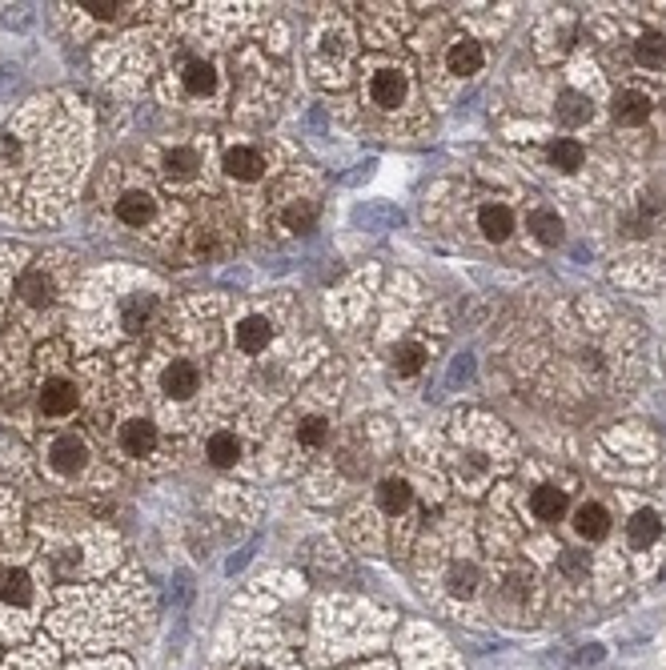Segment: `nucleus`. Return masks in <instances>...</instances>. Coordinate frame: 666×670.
I'll return each mask as SVG.
<instances>
[{
	"label": "nucleus",
	"instance_id": "3",
	"mask_svg": "<svg viewBox=\"0 0 666 670\" xmlns=\"http://www.w3.org/2000/svg\"><path fill=\"white\" fill-rule=\"evenodd\" d=\"M61 257H40L32 266H24L12 282V306L21 317L32 322H53L56 309L64 306V293H69V277L56 266Z\"/></svg>",
	"mask_w": 666,
	"mask_h": 670
},
{
	"label": "nucleus",
	"instance_id": "21",
	"mask_svg": "<svg viewBox=\"0 0 666 670\" xmlns=\"http://www.w3.org/2000/svg\"><path fill=\"white\" fill-rule=\"evenodd\" d=\"M526 229L538 237L542 245H558L562 241V217L554 209H530Z\"/></svg>",
	"mask_w": 666,
	"mask_h": 670
},
{
	"label": "nucleus",
	"instance_id": "17",
	"mask_svg": "<svg viewBox=\"0 0 666 670\" xmlns=\"http://www.w3.org/2000/svg\"><path fill=\"white\" fill-rule=\"evenodd\" d=\"M566 490H558V486H538L534 494H530V510H534V518H542V522H558L562 514H566Z\"/></svg>",
	"mask_w": 666,
	"mask_h": 670
},
{
	"label": "nucleus",
	"instance_id": "13",
	"mask_svg": "<svg viewBox=\"0 0 666 670\" xmlns=\"http://www.w3.org/2000/svg\"><path fill=\"white\" fill-rule=\"evenodd\" d=\"M69 9H77V17L88 20V25H117V20L144 12V4H125V0H88V4H69Z\"/></svg>",
	"mask_w": 666,
	"mask_h": 670
},
{
	"label": "nucleus",
	"instance_id": "5",
	"mask_svg": "<svg viewBox=\"0 0 666 670\" xmlns=\"http://www.w3.org/2000/svg\"><path fill=\"white\" fill-rule=\"evenodd\" d=\"M40 466L45 474H53L56 482L77 486L80 478H88L96 470V453L93 442H88L80 429H56L40 442Z\"/></svg>",
	"mask_w": 666,
	"mask_h": 670
},
{
	"label": "nucleus",
	"instance_id": "8",
	"mask_svg": "<svg viewBox=\"0 0 666 670\" xmlns=\"http://www.w3.org/2000/svg\"><path fill=\"white\" fill-rule=\"evenodd\" d=\"M173 85H177V93H181L185 101H193V105H205V101H213L217 93H221V73H217V65L209 57L189 53V57L177 61Z\"/></svg>",
	"mask_w": 666,
	"mask_h": 670
},
{
	"label": "nucleus",
	"instance_id": "30",
	"mask_svg": "<svg viewBox=\"0 0 666 670\" xmlns=\"http://www.w3.org/2000/svg\"><path fill=\"white\" fill-rule=\"evenodd\" d=\"M4 506V502H0ZM4 542H8V526H4V510H0V550H4Z\"/></svg>",
	"mask_w": 666,
	"mask_h": 670
},
{
	"label": "nucleus",
	"instance_id": "10",
	"mask_svg": "<svg viewBox=\"0 0 666 670\" xmlns=\"http://www.w3.org/2000/svg\"><path fill=\"white\" fill-rule=\"evenodd\" d=\"M273 341V322L265 314H245L233 325V346L241 357H261Z\"/></svg>",
	"mask_w": 666,
	"mask_h": 670
},
{
	"label": "nucleus",
	"instance_id": "4",
	"mask_svg": "<svg viewBox=\"0 0 666 670\" xmlns=\"http://www.w3.org/2000/svg\"><path fill=\"white\" fill-rule=\"evenodd\" d=\"M152 394L160 405L169 410H185L205 394V365L193 349H173V354H160L152 365Z\"/></svg>",
	"mask_w": 666,
	"mask_h": 670
},
{
	"label": "nucleus",
	"instance_id": "20",
	"mask_svg": "<svg viewBox=\"0 0 666 670\" xmlns=\"http://www.w3.org/2000/svg\"><path fill=\"white\" fill-rule=\"evenodd\" d=\"M478 225H481V233H486L489 241H506V237L514 233V213L506 209L502 201H494V205H486V209L478 213Z\"/></svg>",
	"mask_w": 666,
	"mask_h": 670
},
{
	"label": "nucleus",
	"instance_id": "27",
	"mask_svg": "<svg viewBox=\"0 0 666 670\" xmlns=\"http://www.w3.org/2000/svg\"><path fill=\"white\" fill-rule=\"evenodd\" d=\"M422 365H425V349L417 346V341H406V346H398V354H393V370H398L401 378L417 373Z\"/></svg>",
	"mask_w": 666,
	"mask_h": 670
},
{
	"label": "nucleus",
	"instance_id": "1",
	"mask_svg": "<svg viewBox=\"0 0 666 670\" xmlns=\"http://www.w3.org/2000/svg\"><path fill=\"white\" fill-rule=\"evenodd\" d=\"M104 193H109V213L117 225L133 229V233H152L165 225V193L152 185L149 177L112 169L104 173Z\"/></svg>",
	"mask_w": 666,
	"mask_h": 670
},
{
	"label": "nucleus",
	"instance_id": "24",
	"mask_svg": "<svg viewBox=\"0 0 666 670\" xmlns=\"http://www.w3.org/2000/svg\"><path fill=\"white\" fill-rule=\"evenodd\" d=\"M634 57H638L642 69H658L666 61V37L662 33H642L634 41Z\"/></svg>",
	"mask_w": 666,
	"mask_h": 670
},
{
	"label": "nucleus",
	"instance_id": "28",
	"mask_svg": "<svg viewBox=\"0 0 666 670\" xmlns=\"http://www.w3.org/2000/svg\"><path fill=\"white\" fill-rule=\"evenodd\" d=\"M325 437H329L325 418H305L301 426H297V442H301L305 450H317V445H325Z\"/></svg>",
	"mask_w": 666,
	"mask_h": 670
},
{
	"label": "nucleus",
	"instance_id": "12",
	"mask_svg": "<svg viewBox=\"0 0 666 670\" xmlns=\"http://www.w3.org/2000/svg\"><path fill=\"white\" fill-rule=\"evenodd\" d=\"M406 93H409V81L398 69H377V73L369 77V101H374L377 109H398L401 101H406Z\"/></svg>",
	"mask_w": 666,
	"mask_h": 670
},
{
	"label": "nucleus",
	"instance_id": "15",
	"mask_svg": "<svg viewBox=\"0 0 666 670\" xmlns=\"http://www.w3.org/2000/svg\"><path fill=\"white\" fill-rule=\"evenodd\" d=\"M205 458H209V466H217V470L237 466V458H241V437L233 434V429H213V434L205 437Z\"/></svg>",
	"mask_w": 666,
	"mask_h": 670
},
{
	"label": "nucleus",
	"instance_id": "29",
	"mask_svg": "<svg viewBox=\"0 0 666 670\" xmlns=\"http://www.w3.org/2000/svg\"><path fill=\"white\" fill-rule=\"evenodd\" d=\"M473 582H478L473 566H454V570H449V590H454L457 598H470L473 594Z\"/></svg>",
	"mask_w": 666,
	"mask_h": 670
},
{
	"label": "nucleus",
	"instance_id": "23",
	"mask_svg": "<svg viewBox=\"0 0 666 670\" xmlns=\"http://www.w3.org/2000/svg\"><path fill=\"white\" fill-rule=\"evenodd\" d=\"M582 161H586V149L578 145V141H570V137H558L550 145V165L554 169H562V173H574V169H582Z\"/></svg>",
	"mask_w": 666,
	"mask_h": 670
},
{
	"label": "nucleus",
	"instance_id": "9",
	"mask_svg": "<svg viewBox=\"0 0 666 670\" xmlns=\"http://www.w3.org/2000/svg\"><path fill=\"white\" fill-rule=\"evenodd\" d=\"M40 598V582L29 566L4 562L0 566V614H29Z\"/></svg>",
	"mask_w": 666,
	"mask_h": 670
},
{
	"label": "nucleus",
	"instance_id": "7",
	"mask_svg": "<svg viewBox=\"0 0 666 670\" xmlns=\"http://www.w3.org/2000/svg\"><path fill=\"white\" fill-rule=\"evenodd\" d=\"M152 177L165 193H193L205 177V153L189 141H173V145H160L157 165H152Z\"/></svg>",
	"mask_w": 666,
	"mask_h": 670
},
{
	"label": "nucleus",
	"instance_id": "22",
	"mask_svg": "<svg viewBox=\"0 0 666 670\" xmlns=\"http://www.w3.org/2000/svg\"><path fill=\"white\" fill-rule=\"evenodd\" d=\"M590 117H594V105L582 97V93H562V97H558V121L562 125L574 129V125H586Z\"/></svg>",
	"mask_w": 666,
	"mask_h": 670
},
{
	"label": "nucleus",
	"instance_id": "16",
	"mask_svg": "<svg viewBox=\"0 0 666 670\" xmlns=\"http://www.w3.org/2000/svg\"><path fill=\"white\" fill-rule=\"evenodd\" d=\"M574 530L582 534V538H590V542L606 538V534H610V514H606V506H598V502H582V506L574 510Z\"/></svg>",
	"mask_w": 666,
	"mask_h": 670
},
{
	"label": "nucleus",
	"instance_id": "26",
	"mask_svg": "<svg viewBox=\"0 0 666 670\" xmlns=\"http://www.w3.org/2000/svg\"><path fill=\"white\" fill-rule=\"evenodd\" d=\"M313 217H317V205L313 201H301V197H297V201L285 205V229L289 233H305V229L313 225Z\"/></svg>",
	"mask_w": 666,
	"mask_h": 670
},
{
	"label": "nucleus",
	"instance_id": "14",
	"mask_svg": "<svg viewBox=\"0 0 666 670\" xmlns=\"http://www.w3.org/2000/svg\"><path fill=\"white\" fill-rule=\"evenodd\" d=\"M650 97L646 93H638V89H622L614 97V105H610V113H614V121L618 125H646L650 121Z\"/></svg>",
	"mask_w": 666,
	"mask_h": 670
},
{
	"label": "nucleus",
	"instance_id": "11",
	"mask_svg": "<svg viewBox=\"0 0 666 670\" xmlns=\"http://www.w3.org/2000/svg\"><path fill=\"white\" fill-rule=\"evenodd\" d=\"M225 177L229 181H261L265 177V153L261 149H253V145H233V149H225Z\"/></svg>",
	"mask_w": 666,
	"mask_h": 670
},
{
	"label": "nucleus",
	"instance_id": "2",
	"mask_svg": "<svg viewBox=\"0 0 666 670\" xmlns=\"http://www.w3.org/2000/svg\"><path fill=\"white\" fill-rule=\"evenodd\" d=\"M85 402V389H80L77 373L69 370L61 346L40 349V370H37V394H32V405H37L40 421H69L72 413L80 410Z\"/></svg>",
	"mask_w": 666,
	"mask_h": 670
},
{
	"label": "nucleus",
	"instance_id": "6",
	"mask_svg": "<svg viewBox=\"0 0 666 670\" xmlns=\"http://www.w3.org/2000/svg\"><path fill=\"white\" fill-rule=\"evenodd\" d=\"M112 450H117V458L133 462V466H144L157 453H165V426L149 410L117 413V421H112Z\"/></svg>",
	"mask_w": 666,
	"mask_h": 670
},
{
	"label": "nucleus",
	"instance_id": "19",
	"mask_svg": "<svg viewBox=\"0 0 666 670\" xmlns=\"http://www.w3.org/2000/svg\"><path fill=\"white\" fill-rule=\"evenodd\" d=\"M481 45L478 41H454V49L446 53V65H449V73H457V77H473L481 69Z\"/></svg>",
	"mask_w": 666,
	"mask_h": 670
},
{
	"label": "nucleus",
	"instance_id": "18",
	"mask_svg": "<svg viewBox=\"0 0 666 670\" xmlns=\"http://www.w3.org/2000/svg\"><path fill=\"white\" fill-rule=\"evenodd\" d=\"M658 534H662V522H658L654 510H638V514H634L630 522H626V538H630V546H634V550L654 546Z\"/></svg>",
	"mask_w": 666,
	"mask_h": 670
},
{
	"label": "nucleus",
	"instance_id": "25",
	"mask_svg": "<svg viewBox=\"0 0 666 670\" xmlns=\"http://www.w3.org/2000/svg\"><path fill=\"white\" fill-rule=\"evenodd\" d=\"M409 482H401V478H390V482H382V490H377V502H382L385 514H401V510L409 506Z\"/></svg>",
	"mask_w": 666,
	"mask_h": 670
},
{
	"label": "nucleus",
	"instance_id": "31",
	"mask_svg": "<svg viewBox=\"0 0 666 670\" xmlns=\"http://www.w3.org/2000/svg\"><path fill=\"white\" fill-rule=\"evenodd\" d=\"M241 670H265V666H241Z\"/></svg>",
	"mask_w": 666,
	"mask_h": 670
}]
</instances>
